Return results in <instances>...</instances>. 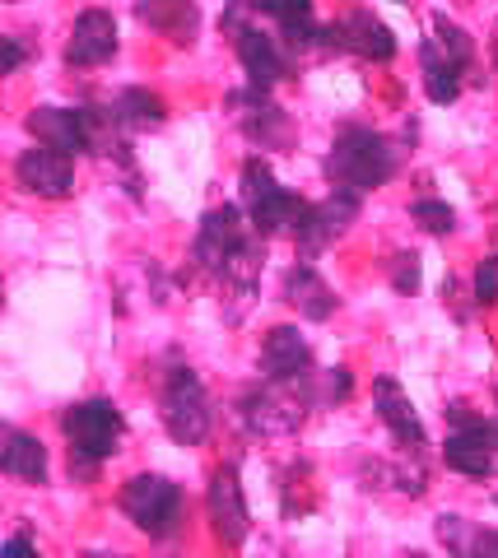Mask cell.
<instances>
[{
    "instance_id": "6da1fadb",
    "label": "cell",
    "mask_w": 498,
    "mask_h": 558,
    "mask_svg": "<svg viewBox=\"0 0 498 558\" xmlns=\"http://www.w3.org/2000/svg\"><path fill=\"white\" fill-rule=\"evenodd\" d=\"M397 168H401V149L391 145L387 135L364 131V126H345L336 135V149L326 154V178H331L336 186L354 191V196L391 182Z\"/></svg>"
},
{
    "instance_id": "7a4b0ae2",
    "label": "cell",
    "mask_w": 498,
    "mask_h": 558,
    "mask_svg": "<svg viewBox=\"0 0 498 558\" xmlns=\"http://www.w3.org/2000/svg\"><path fill=\"white\" fill-rule=\"evenodd\" d=\"M196 266L252 293V284H256V242L247 238L243 215H238L233 205L205 215L201 233H196Z\"/></svg>"
},
{
    "instance_id": "3957f363",
    "label": "cell",
    "mask_w": 498,
    "mask_h": 558,
    "mask_svg": "<svg viewBox=\"0 0 498 558\" xmlns=\"http://www.w3.org/2000/svg\"><path fill=\"white\" fill-rule=\"evenodd\" d=\"M243 201H247V215L256 223V233H266V238L294 233L299 219H303V209H307L294 191H284L280 182L270 178V168L262 159L243 163Z\"/></svg>"
},
{
    "instance_id": "277c9868",
    "label": "cell",
    "mask_w": 498,
    "mask_h": 558,
    "mask_svg": "<svg viewBox=\"0 0 498 558\" xmlns=\"http://www.w3.org/2000/svg\"><path fill=\"white\" fill-rule=\"evenodd\" d=\"M163 424L182 447H196L210 438L215 410H210V396H205L201 377L192 368H173L163 377Z\"/></svg>"
},
{
    "instance_id": "5b68a950",
    "label": "cell",
    "mask_w": 498,
    "mask_h": 558,
    "mask_svg": "<svg viewBox=\"0 0 498 558\" xmlns=\"http://www.w3.org/2000/svg\"><path fill=\"white\" fill-rule=\"evenodd\" d=\"M122 512L141 526L145 535L154 539H163V535H173L178 531V521H182V488L173 480H163V475H135L122 484Z\"/></svg>"
},
{
    "instance_id": "8992f818",
    "label": "cell",
    "mask_w": 498,
    "mask_h": 558,
    "mask_svg": "<svg viewBox=\"0 0 498 558\" xmlns=\"http://www.w3.org/2000/svg\"><path fill=\"white\" fill-rule=\"evenodd\" d=\"M61 428H65V438H71L75 457H84V461H108L117 451V442H122V414H117V405L102 396L71 405L61 418Z\"/></svg>"
},
{
    "instance_id": "52a82bcc",
    "label": "cell",
    "mask_w": 498,
    "mask_h": 558,
    "mask_svg": "<svg viewBox=\"0 0 498 558\" xmlns=\"http://www.w3.org/2000/svg\"><path fill=\"white\" fill-rule=\"evenodd\" d=\"M28 131L38 135L47 149H61V154L98 149V117H94V112H75V108H33Z\"/></svg>"
},
{
    "instance_id": "ba28073f",
    "label": "cell",
    "mask_w": 498,
    "mask_h": 558,
    "mask_svg": "<svg viewBox=\"0 0 498 558\" xmlns=\"http://www.w3.org/2000/svg\"><path fill=\"white\" fill-rule=\"evenodd\" d=\"M354 215H359V196H354V191H345V186H336V191H331V201L307 205V209H303V219H299V229H294L299 252H303V256H317L326 242L340 238V233L350 229Z\"/></svg>"
},
{
    "instance_id": "9c48e42d",
    "label": "cell",
    "mask_w": 498,
    "mask_h": 558,
    "mask_svg": "<svg viewBox=\"0 0 498 558\" xmlns=\"http://www.w3.org/2000/svg\"><path fill=\"white\" fill-rule=\"evenodd\" d=\"M14 178H20L24 191H33V196H47V201H61L75 191V163L71 154L61 149H28L20 154V163H14Z\"/></svg>"
},
{
    "instance_id": "30bf717a",
    "label": "cell",
    "mask_w": 498,
    "mask_h": 558,
    "mask_svg": "<svg viewBox=\"0 0 498 558\" xmlns=\"http://www.w3.org/2000/svg\"><path fill=\"white\" fill-rule=\"evenodd\" d=\"M210 526L219 535V545L238 549L252 531V517H247V498H243V484H238L233 470H219L210 480Z\"/></svg>"
},
{
    "instance_id": "8fae6325",
    "label": "cell",
    "mask_w": 498,
    "mask_h": 558,
    "mask_svg": "<svg viewBox=\"0 0 498 558\" xmlns=\"http://www.w3.org/2000/svg\"><path fill=\"white\" fill-rule=\"evenodd\" d=\"M307 368H313V349H307V340L294 326H275L266 336V344H262L266 381H299Z\"/></svg>"
},
{
    "instance_id": "7c38bea8",
    "label": "cell",
    "mask_w": 498,
    "mask_h": 558,
    "mask_svg": "<svg viewBox=\"0 0 498 558\" xmlns=\"http://www.w3.org/2000/svg\"><path fill=\"white\" fill-rule=\"evenodd\" d=\"M117 51V24L108 10H84L75 28H71V47H65V57H71V65H102L112 61Z\"/></svg>"
},
{
    "instance_id": "4fadbf2b",
    "label": "cell",
    "mask_w": 498,
    "mask_h": 558,
    "mask_svg": "<svg viewBox=\"0 0 498 558\" xmlns=\"http://www.w3.org/2000/svg\"><path fill=\"white\" fill-rule=\"evenodd\" d=\"M233 108H252L243 112V131L247 140H256V145H266V149H284L289 140H294V126H289V117L275 108V102L262 94V89H247V94H238L229 98Z\"/></svg>"
},
{
    "instance_id": "5bb4252c",
    "label": "cell",
    "mask_w": 498,
    "mask_h": 558,
    "mask_svg": "<svg viewBox=\"0 0 498 558\" xmlns=\"http://www.w3.org/2000/svg\"><path fill=\"white\" fill-rule=\"evenodd\" d=\"M331 38L340 47L359 51V57H368V61H391V57H397V38H391V28L382 20H373L368 10L345 14V20L331 28Z\"/></svg>"
},
{
    "instance_id": "9a60e30c",
    "label": "cell",
    "mask_w": 498,
    "mask_h": 558,
    "mask_svg": "<svg viewBox=\"0 0 498 558\" xmlns=\"http://www.w3.org/2000/svg\"><path fill=\"white\" fill-rule=\"evenodd\" d=\"M373 405H377V418L397 433V442H405V447L424 442V424H420V414H415V405H410V396L401 391L397 377H377L373 381Z\"/></svg>"
},
{
    "instance_id": "2e32d148",
    "label": "cell",
    "mask_w": 498,
    "mask_h": 558,
    "mask_svg": "<svg viewBox=\"0 0 498 558\" xmlns=\"http://www.w3.org/2000/svg\"><path fill=\"white\" fill-rule=\"evenodd\" d=\"M0 470L24 484H47V447L33 433L0 424Z\"/></svg>"
},
{
    "instance_id": "e0dca14e",
    "label": "cell",
    "mask_w": 498,
    "mask_h": 558,
    "mask_svg": "<svg viewBox=\"0 0 498 558\" xmlns=\"http://www.w3.org/2000/svg\"><path fill=\"white\" fill-rule=\"evenodd\" d=\"M238 57H243V70L252 75V89H262V94L289 75L280 47H275V38H266L262 28H238Z\"/></svg>"
},
{
    "instance_id": "ac0fdd59",
    "label": "cell",
    "mask_w": 498,
    "mask_h": 558,
    "mask_svg": "<svg viewBox=\"0 0 498 558\" xmlns=\"http://www.w3.org/2000/svg\"><path fill=\"white\" fill-rule=\"evenodd\" d=\"M135 14L149 24V28H159L163 38H173V43H192L196 38V28H201V10H196V0H135Z\"/></svg>"
},
{
    "instance_id": "d6986e66",
    "label": "cell",
    "mask_w": 498,
    "mask_h": 558,
    "mask_svg": "<svg viewBox=\"0 0 498 558\" xmlns=\"http://www.w3.org/2000/svg\"><path fill=\"white\" fill-rule=\"evenodd\" d=\"M284 299L294 303L307 322H326L336 312V293L326 289V279L313 270V266H294L284 279Z\"/></svg>"
},
{
    "instance_id": "ffe728a7",
    "label": "cell",
    "mask_w": 498,
    "mask_h": 558,
    "mask_svg": "<svg viewBox=\"0 0 498 558\" xmlns=\"http://www.w3.org/2000/svg\"><path fill=\"white\" fill-rule=\"evenodd\" d=\"M442 461H448L452 470H461V475H489L494 470V438L489 428H461L448 438V447H442Z\"/></svg>"
},
{
    "instance_id": "44dd1931",
    "label": "cell",
    "mask_w": 498,
    "mask_h": 558,
    "mask_svg": "<svg viewBox=\"0 0 498 558\" xmlns=\"http://www.w3.org/2000/svg\"><path fill=\"white\" fill-rule=\"evenodd\" d=\"M112 117L122 121L126 131H154V126H163V98L159 94H149V89H122L112 102Z\"/></svg>"
},
{
    "instance_id": "7402d4cb",
    "label": "cell",
    "mask_w": 498,
    "mask_h": 558,
    "mask_svg": "<svg viewBox=\"0 0 498 558\" xmlns=\"http://www.w3.org/2000/svg\"><path fill=\"white\" fill-rule=\"evenodd\" d=\"M438 535L448 539V549H457L461 558H498V531H471L461 517H442Z\"/></svg>"
},
{
    "instance_id": "603a6c76",
    "label": "cell",
    "mask_w": 498,
    "mask_h": 558,
    "mask_svg": "<svg viewBox=\"0 0 498 558\" xmlns=\"http://www.w3.org/2000/svg\"><path fill=\"white\" fill-rule=\"evenodd\" d=\"M420 61H424V89H428V98H434V102H457V94H461L457 65L442 57L434 43H424V47H420Z\"/></svg>"
},
{
    "instance_id": "cb8c5ba5",
    "label": "cell",
    "mask_w": 498,
    "mask_h": 558,
    "mask_svg": "<svg viewBox=\"0 0 498 558\" xmlns=\"http://www.w3.org/2000/svg\"><path fill=\"white\" fill-rule=\"evenodd\" d=\"M280 410H294L284 396H270V391H252L247 400H243V418L256 428V433H284V428H294L299 418H289V414H280Z\"/></svg>"
},
{
    "instance_id": "d4e9b609",
    "label": "cell",
    "mask_w": 498,
    "mask_h": 558,
    "mask_svg": "<svg viewBox=\"0 0 498 558\" xmlns=\"http://www.w3.org/2000/svg\"><path fill=\"white\" fill-rule=\"evenodd\" d=\"M434 33H438V43H434V47H438L457 70L471 61V38H466V28H457L452 20H442V14H438V20H434Z\"/></svg>"
},
{
    "instance_id": "484cf974",
    "label": "cell",
    "mask_w": 498,
    "mask_h": 558,
    "mask_svg": "<svg viewBox=\"0 0 498 558\" xmlns=\"http://www.w3.org/2000/svg\"><path fill=\"white\" fill-rule=\"evenodd\" d=\"M410 215H415V223H420V229H428V233H452L457 229L452 205H442V201H415V205H410Z\"/></svg>"
},
{
    "instance_id": "4316f807",
    "label": "cell",
    "mask_w": 498,
    "mask_h": 558,
    "mask_svg": "<svg viewBox=\"0 0 498 558\" xmlns=\"http://www.w3.org/2000/svg\"><path fill=\"white\" fill-rule=\"evenodd\" d=\"M266 14H275V20L289 28H299V24H313V0H256Z\"/></svg>"
},
{
    "instance_id": "83f0119b",
    "label": "cell",
    "mask_w": 498,
    "mask_h": 558,
    "mask_svg": "<svg viewBox=\"0 0 498 558\" xmlns=\"http://www.w3.org/2000/svg\"><path fill=\"white\" fill-rule=\"evenodd\" d=\"M475 299L479 303H498V256H485L475 270Z\"/></svg>"
},
{
    "instance_id": "f1b7e54d",
    "label": "cell",
    "mask_w": 498,
    "mask_h": 558,
    "mask_svg": "<svg viewBox=\"0 0 498 558\" xmlns=\"http://www.w3.org/2000/svg\"><path fill=\"white\" fill-rule=\"evenodd\" d=\"M391 284H397L401 293H415L420 289V260L410 256V252L397 256V266H391Z\"/></svg>"
},
{
    "instance_id": "f546056e",
    "label": "cell",
    "mask_w": 498,
    "mask_h": 558,
    "mask_svg": "<svg viewBox=\"0 0 498 558\" xmlns=\"http://www.w3.org/2000/svg\"><path fill=\"white\" fill-rule=\"evenodd\" d=\"M0 558H38V554H33V539L28 535H14V539H5Z\"/></svg>"
},
{
    "instance_id": "4dcf8cb0",
    "label": "cell",
    "mask_w": 498,
    "mask_h": 558,
    "mask_svg": "<svg viewBox=\"0 0 498 558\" xmlns=\"http://www.w3.org/2000/svg\"><path fill=\"white\" fill-rule=\"evenodd\" d=\"M489 438H494V451H498V428H489Z\"/></svg>"
},
{
    "instance_id": "1f68e13d",
    "label": "cell",
    "mask_w": 498,
    "mask_h": 558,
    "mask_svg": "<svg viewBox=\"0 0 498 558\" xmlns=\"http://www.w3.org/2000/svg\"><path fill=\"white\" fill-rule=\"evenodd\" d=\"M0 307H5V284H0Z\"/></svg>"
},
{
    "instance_id": "d6a6232c",
    "label": "cell",
    "mask_w": 498,
    "mask_h": 558,
    "mask_svg": "<svg viewBox=\"0 0 498 558\" xmlns=\"http://www.w3.org/2000/svg\"><path fill=\"white\" fill-rule=\"evenodd\" d=\"M84 558H112V554H84Z\"/></svg>"
},
{
    "instance_id": "836d02e7",
    "label": "cell",
    "mask_w": 498,
    "mask_h": 558,
    "mask_svg": "<svg viewBox=\"0 0 498 558\" xmlns=\"http://www.w3.org/2000/svg\"><path fill=\"white\" fill-rule=\"evenodd\" d=\"M410 558H424V554H410Z\"/></svg>"
},
{
    "instance_id": "e575fe53",
    "label": "cell",
    "mask_w": 498,
    "mask_h": 558,
    "mask_svg": "<svg viewBox=\"0 0 498 558\" xmlns=\"http://www.w3.org/2000/svg\"><path fill=\"white\" fill-rule=\"evenodd\" d=\"M5 5H14V0H5Z\"/></svg>"
}]
</instances>
